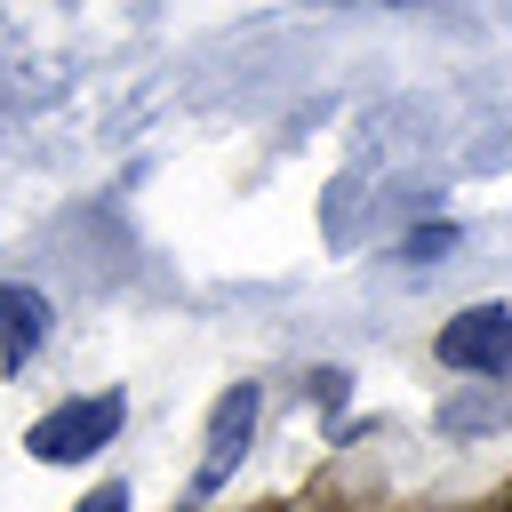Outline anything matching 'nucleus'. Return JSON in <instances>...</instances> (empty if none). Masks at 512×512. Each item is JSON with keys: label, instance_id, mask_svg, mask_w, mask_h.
Segmentation results:
<instances>
[{"label": "nucleus", "instance_id": "obj_7", "mask_svg": "<svg viewBox=\"0 0 512 512\" xmlns=\"http://www.w3.org/2000/svg\"><path fill=\"white\" fill-rule=\"evenodd\" d=\"M72 512H136V504H128V480H104V488H88Z\"/></svg>", "mask_w": 512, "mask_h": 512}, {"label": "nucleus", "instance_id": "obj_8", "mask_svg": "<svg viewBox=\"0 0 512 512\" xmlns=\"http://www.w3.org/2000/svg\"><path fill=\"white\" fill-rule=\"evenodd\" d=\"M504 512H512V488H504Z\"/></svg>", "mask_w": 512, "mask_h": 512}, {"label": "nucleus", "instance_id": "obj_2", "mask_svg": "<svg viewBox=\"0 0 512 512\" xmlns=\"http://www.w3.org/2000/svg\"><path fill=\"white\" fill-rule=\"evenodd\" d=\"M112 432H120V392H88V400H64L56 416H40L24 448L40 464H80V456L112 448Z\"/></svg>", "mask_w": 512, "mask_h": 512}, {"label": "nucleus", "instance_id": "obj_3", "mask_svg": "<svg viewBox=\"0 0 512 512\" xmlns=\"http://www.w3.org/2000/svg\"><path fill=\"white\" fill-rule=\"evenodd\" d=\"M440 360L472 376H512V304H472L440 328Z\"/></svg>", "mask_w": 512, "mask_h": 512}, {"label": "nucleus", "instance_id": "obj_1", "mask_svg": "<svg viewBox=\"0 0 512 512\" xmlns=\"http://www.w3.org/2000/svg\"><path fill=\"white\" fill-rule=\"evenodd\" d=\"M256 416H264V384H232V392L216 400V416H208V448H200V472H192V488H184V512L208 504V496L248 464V448H256Z\"/></svg>", "mask_w": 512, "mask_h": 512}, {"label": "nucleus", "instance_id": "obj_4", "mask_svg": "<svg viewBox=\"0 0 512 512\" xmlns=\"http://www.w3.org/2000/svg\"><path fill=\"white\" fill-rule=\"evenodd\" d=\"M48 320H56V312H48V296H40V288H24V280H8V288H0V360H8V368H16V360H32V352H40V336H48Z\"/></svg>", "mask_w": 512, "mask_h": 512}, {"label": "nucleus", "instance_id": "obj_5", "mask_svg": "<svg viewBox=\"0 0 512 512\" xmlns=\"http://www.w3.org/2000/svg\"><path fill=\"white\" fill-rule=\"evenodd\" d=\"M440 248H456V224H424V232H416V240H408L400 256H408V264H432Z\"/></svg>", "mask_w": 512, "mask_h": 512}, {"label": "nucleus", "instance_id": "obj_6", "mask_svg": "<svg viewBox=\"0 0 512 512\" xmlns=\"http://www.w3.org/2000/svg\"><path fill=\"white\" fill-rule=\"evenodd\" d=\"M344 384H352L344 368H320V376H312V408H320V416H336V408H344Z\"/></svg>", "mask_w": 512, "mask_h": 512}]
</instances>
